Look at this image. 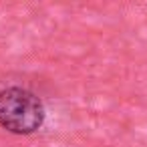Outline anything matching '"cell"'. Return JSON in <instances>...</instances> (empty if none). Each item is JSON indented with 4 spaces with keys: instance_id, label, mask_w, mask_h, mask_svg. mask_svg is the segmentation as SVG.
<instances>
[{
    "instance_id": "cell-1",
    "label": "cell",
    "mask_w": 147,
    "mask_h": 147,
    "mask_svg": "<svg viewBox=\"0 0 147 147\" xmlns=\"http://www.w3.org/2000/svg\"><path fill=\"white\" fill-rule=\"evenodd\" d=\"M47 119L42 99L20 85L0 89V127L12 135H32Z\"/></svg>"
}]
</instances>
